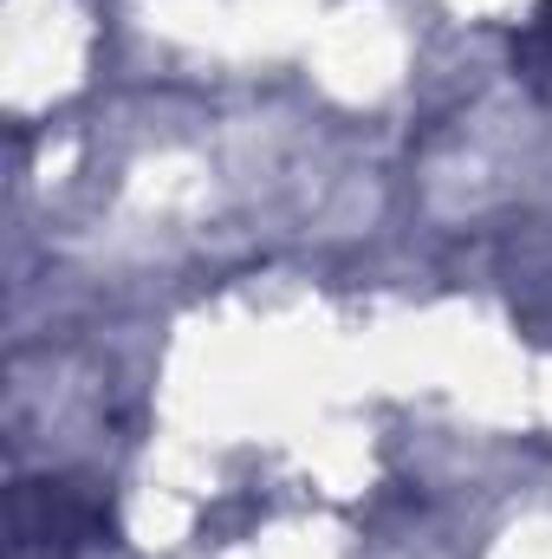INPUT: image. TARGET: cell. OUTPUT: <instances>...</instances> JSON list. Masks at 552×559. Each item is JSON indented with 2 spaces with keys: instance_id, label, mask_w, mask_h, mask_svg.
I'll use <instances>...</instances> for the list:
<instances>
[{
  "instance_id": "1",
  "label": "cell",
  "mask_w": 552,
  "mask_h": 559,
  "mask_svg": "<svg viewBox=\"0 0 552 559\" xmlns=\"http://www.w3.org/2000/svg\"><path fill=\"white\" fill-rule=\"evenodd\" d=\"M540 39H552V0H540Z\"/></svg>"
}]
</instances>
